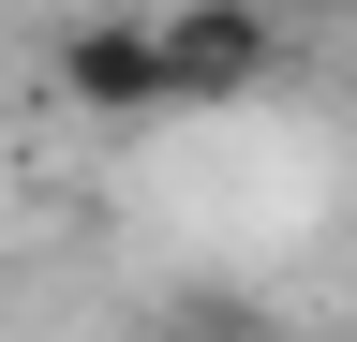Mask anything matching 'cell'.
Masks as SVG:
<instances>
[{
	"label": "cell",
	"mask_w": 357,
	"mask_h": 342,
	"mask_svg": "<svg viewBox=\"0 0 357 342\" xmlns=\"http://www.w3.org/2000/svg\"><path fill=\"white\" fill-rule=\"evenodd\" d=\"M149 45H164V104H253L283 75V15L268 0H178V15H149Z\"/></svg>",
	"instance_id": "1"
},
{
	"label": "cell",
	"mask_w": 357,
	"mask_h": 342,
	"mask_svg": "<svg viewBox=\"0 0 357 342\" xmlns=\"http://www.w3.org/2000/svg\"><path fill=\"white\" fill-rule=\"evenodd\" d=\"M60 104H89V119L164 104V45H149V15H75V30H60Z\"/></svg>",
	"instance_id": "2"
},
{
	"label": "cell",
	"mask_w": 357,
	"mask_h": 342,
	"mask_svg": "<svg viewBox=\"0 0 357 342\" xmlns=\"http://www.w3.org/2000/svg\"><path fill=\"white\" fill-rule=\"evenodd\" d=\"M178 327H194V342H268V327L238 313V297H194V313H178Z\"/></svg>",
	"instance_id": "3"
}]
</instances>
